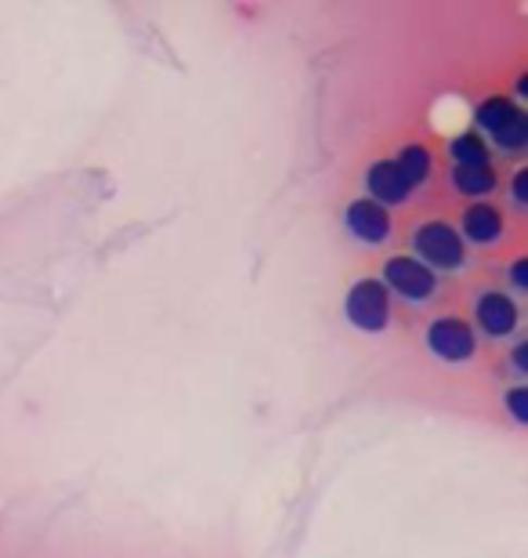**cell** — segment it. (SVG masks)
<instances>
[{"label": "cell", "mask_w": 528, "mask_h": 558, "mask_svg": "<svg viewBox=\"0 0 528 558\" xmlns=\"http://www.w3.org/2000/svg\"><path fill=\"white\" fill-rule=\"evenodd\" d=\"M369 193L377 199H384V204H402V199L409 196V182H406V174L398 171L395 160H380L369 167Z\"/></svg>", "instance_id": "8"}, {"label": "cell", "mask_w": 528, "mask_h": 558, "mask_svg": "<svg viewBox=\"0 0 528 558\" xmlns=\"http://www.w3.org/2000/svg\"><path fill=\"white\" fill-rule=\"evenodd\" d=\"M478 124L489 131L492 142L503 149H521L528 138V124L518 106H511L507 98H489L478 106Z\"/></svg>", "instance_id": "1"}, {"label": "cell", "mask_w": 528, "mask_h": 558, "mask_svg": "<svg viewBox=\"0 0 528 558\" xmlns=\"http://www.w3.org/2000/svg\"><path fill=\"white\" fill-rule=\"evenodd\" d=\"M347 316L363 330H384L388 327V290L380 279H358L347 290Z\"/></svg>", "instance_id": "2"}, {"label": "cell", "mask_w": 528, "mask_h": 558, "mask_svg": "<svg viewBox=\"0 0 528 558\" xmlns=\"http://www.w3.org/2000/svg\"><path fill=\"white\" fill-rule=\"evenodd\" d=\"M398 171L406 174V182H409V189L413 185H420L427 174H431V156H427V149L423 145H406L402 149V156H398Z\"/></svg>", "instance_id": "11"}, {"label": "cell", "mask_w": 528, "mask_h": 558, "mask_svg": "<svg viewBox=\"0 0 528 558\" xmlns=\"http://www.w3.org/2000/svg\"><path fill=\"white\" fill-rule=\"evenodd\" d=\"M511 279H514V287L525 290V258L514 262V272H511Z\"/></svg>", "instance_id": "15"}, {"label": "cell", "mask_w": 528, "mask_h": 558, "mask_svg": "<svg viewBox=\"0 0 528 558\" xmlns=\"http://www.w3.org/2000/svg\"><path fill=\"white\" fill-rule=\"evenodd\" d=\"M427 344L434 349V355H442L449 363H464L475 355V333L459 319H434L431 330H427Z\"/></svg>", "instance_id": "4"}, {"label": "cell", "mask_w": 528, "mask_h": 558, "mask_svg": "<svg viewBox=\"0 0 528 558\" xmlns=\"http://www.w3.org/2000/svg\"><path fill=\"white\" fill-rule=\"evenodd\" d=\"M384 279L391 290H398V294L409 301H423L434 294V272L417 258H391Z\"/></svg>", "instance_id": "5"}, {"label": "cell", "mask_w": 528, "mask_h": 558, "mask_svg": "<svg viewBox=\"0 0 528 558\" xmlns=\"http://www.w3.org/2000/svg\"><path fill=\"white\" fill-rule=\"evenodd\" d=\"M449 153H453L456 167H486L489 163V149L478 135H459L453 145H449Z\"/></svg>", "instance_id": "12"}, {"label": "cell", "mask_w": 528, "mask_h": 558, "mask_svg": "<svg viewBox=\"0 0 528 558\" xmlns=\"http://www.w3.org/2000/svg\"><path fill=\"white\" fill-rule=\"evenodd\" d=\"M475 316L481 323V330L492 333V338H503V333H511L518 327V308H514V301L507 294H500V290L478 301Z\"/></svg>", "instance_id": "7"}, {"label": "cell", "mask_w": 528, "mask_h": 558, "mask_svg": "<svg viewBox=\"0 0 528 558\" xmlns=\"http://www.w3.org/2000/svg\"><path fill=\"white\" fill-rule=\"evenodd\" d=\"M347 229H352L358 240L380 243V240H388L391 218L384 207L373 204V199H355V204L347 207Z\"/></svg>", "instance_id": "6"}, {"label": "cell", "mask_w": 528, "mask_h": 558, "mask_svg": "<svg viewBox=\"0 0 528 558\" xmlns=\"http://www.w3.org/2000/svg\"><path fill=\"white\" fill-rule=\"evenodd\" d=\"M507 403H511V410H514V417H518V421H525L528 417V396H525V388H514V392L507 396Z\"/></svg>", "instance_id": "13"}, {"label": "cell", "mask_w": 528, "mask_h": 558, "mask_svg": "<svg viewBox=\"0 0 528 558\" xmlns=\"http://www.w3.org/2000/svg\"><path fill=\"white\" fill-rule=\"evenodd\" d=\"M417 251L434 269H459L464 265V240L445 221H427L417 232Z\"/></svg>", "instance_id": "3"}, {"label": "cell", "mask_w": 528, "mask_h": 558, "mask_svg": "<svg viewBox=\"0 0 528 558\" xmlns=\"http://www.w3.org/2000/svg\"><path fill=\"white\" fill-rule=\"evenodd\" d=\"M525 182H528V171L521 167L518 171V178H514V199H518V204L525 207Z\"/></svg>", "instance_id": "14"}, {"label": "cell", "mask_w": 528, "mask_h": 558, "mask_svg": "<svg viewBox=\"0 0 528 558\" xmlns=\"http://www.w3.org/2000/svg\"><path fill=\"white\" fill-rule=\"evenodd\" d=\"M453 182L464 196H486L492 185H496V174H492V167H456L453 171Z\"/></svg>", "instance_id": "10"}, {"label": "cell", "mask_w": 528, "mask_h": 558, "mask_svg": "<svg viewBox=\"0 0 528 558\" xmlns=\"http://www.w3.org/2000/svg\"><path fill=\"white\" fill-rule=\"evenodd\" d=\"M464 232L475 243H492V240H500V232H503V218H500V210L496 207H489V204H475L464 215Z\"/></svg>", "instance_id": "9"}]
</instances>
